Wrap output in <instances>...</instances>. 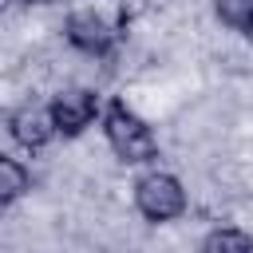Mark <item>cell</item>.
Masks as SVG:
<instances>
[{"instance_id": "6da1fadb", "label": "cell", "mask_w": 253, "mask_h": 253, "mask_svg": "<svg viewBox=\"0 0 253 253\" xmlns=\"http://www.w3.org/2000/svg\"><path fill=\"white\" fill-rule=\"evenodd\" d=\"M99 119H103V134H107L115 158H123L126 166H146V162L158 158V138H154L150 123L138 119L126 103L111 99V103L103 107Z\"/></svg>"}, {"instance_id": "7a4b0ae2", "label": "cell", "mask_w": 253, "mask_h": 253, "mask_svg": "<svg viewBox=\"0 0 253 253\" xmlns=\"http://www.w3.org/2000/svg\"><path fill=\"white\" fill-rule=\"evenodd\" d=\"M134 210L146 221H174L186 213V190L170 170H146L134 182Z\"/></svg>"}, {"instance_id": "3957f363", "label": "cell", "mask_w": 253, "mask_h": 253, "mask_svg": "<svg viewBox=\"0 0 253 253\" xmlns=\"http://www.w3.org/2000/svg\"><path fill=\"white\" fill-rule=\"evenodd\" d=\"M63 36L83 55H107L119 40V24H115V16H107L99 8H75L63 24Z\"/></svg>"}, {"instance_id": "277c9868", "label": "cell", "mask_w": 253, "mask_h": 253, "mask_svg": "<svg viewBox=\"0 0 253 253\" xmlns=\"http://www.w3.org/2000/svg\"><path fill=\"white\" fill-rule=\"evenodd\" d=\"M47 111H51L55 134H63V138L83 134V130H87L99 115H103L99 95H95V91H87V87H63V91L47 103Z\"/></svg>"}, {"instance_id": "5b68a950", "label": "cell", "mask_w": 253, "mask_h": 253, "mask_svg": "<svg viewBox=\"0 0 253 253\" xmlns=\"http://www.w3.org/2000/svg\"><path fill=\"white\" fill-rule=\"evenodd\" d=\"M8 134H12L24 150H43V146L55 138L51 111L40 107V103H24V107L12 111V119H8Z\"/></svg>"}, {"instance_id": "8992f818", "label": "cell", "mask_w": 253, "mask_h": 253, "mask_svg": "<svg viewBox=\"0 0 253 253\" xmlns=\"http://www.w3.org/2000/svg\"><path fill=\"white\" fill-rule=\"evenodd\" d=\"M28 186H32L28 166L20 158H12V154H0V210H8L12 202H20L28 194Z\"/></svg>"}, {"instance_id": "52a82bcc", "label": "cell", "mask_w": 253, "mask_h": 253, "mask_svg": "<svg viewBox=\"0 0 253 253\" xmlns=\"http://www.w3.org/2000/svg\"><path fill=\"white\" fill-rule=\"evenodd\" d=\"M202 249L206 253H245V249H253V233L221 225V229H213V233L202 237Z\"/></svg>"}, {"instance_id": "ba28073f", "label": "cell", "mask_w": 253, "mask_h": 253, "mask_svg": "<svg viewBox=\"0 0 253 253\" xmlns=\"http://www.w3.org/2000/svg\"><path fill=\"white\" fill-rule=\"evenodd\" d=\"M213 12L225 28L245 32V24L253 20V0H213Z\"/></svg>"}, {"instance_id": "9c48e42d", "label": "cell", "mask_w": 253, "mask_h": 253, "mask_svg": "<svg viewBox=\"0 0 253 253\" xmlns=\"http://www.w3.org/2000/svg\"><path fill=\"white\" fill-rule=\"evenodd\" d=\"M146 8H150V0H111L115 24H134V20H138Z\"/></svg>"}, {"instance_id": "30bf717a", "label": "cell", "mask_w": 253, "mask_h": 253, "mask_svg": "<svg viewBox=\"0 0 253 253\" xmlns=\"http://www.w3.org/2000/svg\"><path fill=\"white\" fill-rule=\"evenodd\" d=\"M245 36H249V40H253V20H249V24H245Z\"/></svg>"}, {"instance_id": "8fae6325", "label": "cell", "mask_w": 253, "mask_h": 253, "mask_svg": "<svg viewBox=\"0 0 253 253\" xmlns=\"http://www.w3.org/2000/svg\"><path fill=\"white\" fill-rule=\"evenodd\" d=\"M28 4H59V0H28Z\"/></svg>"}]
</instances>
